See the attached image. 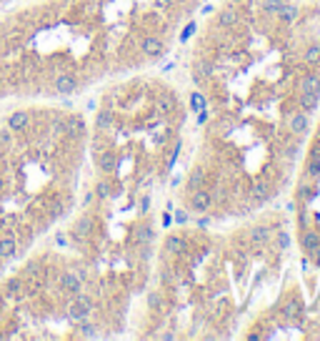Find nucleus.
<instances>
[{
    "label": "nucleus",
    "mask_w": 320,
    "mask_h": 341,
    "mask_svg": "<svg viewBox=\"0 0 320 341\" xmlns=\"http://www.w3.org/2000/svg\"><path fill=\"white\" fill-rule=\"evenodd\" d=\"M210 206H213V196L208 191H203V188H195L193 196H190V201H188V208L195 211V214H205Z\"/></svg>",
    "instance_id": "obj_1"
},
{
    "label": "nucleus",
    "mask_w": 320,
    "mask_h": 341,
    "mask_svg": "<svg viewBox=\"0 0 320 341\" xmlns=\"http://www.w3.org/2000/svg\"><path fill=\"white\" fill-rule=\"evenodd\" d=\"M308 125H310V118H308L305 111H295V113L288 116V128H290V133H295V136H303L308 130Z\"/></svg>",
    "instance_id": "obj_2"
},
{
    "label": "nucleus",
    "mask_w": 320,
    "mask_h": 341,
    "mask_svg": "<svg viewBox=\"0 0 320 341\" xmlns=\"http://www.w3.org/2000/svg\"><path fill=\"white\" fill-rule=\"evenodd\" d=\"M90 309H93V301H90L88 296H78V301H73V304L68 306V316L83 321L88 313H90Z\"/></svg>",
    "instance_id": "obj_3"
},
{
    "label": "nucleus",
    "mask_w": 320,
    "mask_h": 341,
    "mask_svg": "<svg viewBox=\"0 0 320 341\" xmlns=\"http://www.w3.org/2000/svg\"><path fill=\"white\" fill-rule=\"evenodd\" d=\"M300 241H303L305 253L315 256V264H320V233H318V231H305Z\"/></svg>",
    "instance_id": "obj_4"
},
{
    "label": "nucleus",
    "mask_w": 320,
    "mask_h": 341,
    "mask_svg": "<svg viewBox=\"0 0 320 341\" xmlns=\"http://www.w3.org/2000/svg\"><path fill=\"white\" fill-rule=\"evenodd\" d=\"M140 50L146 53L148 58H160V56H163V50H165V45H163V40H160V38L148 35V38H143V43H140Z\"/></svg>",
    "instance_id": "obj_5"
},
{
    "label": "nucleus",
    "mask_w": 320,
    "mask_h": 341,
    "mask_svg": "<svg viewBox=\"0 0 320 341\" xmlns=\"http://www.w3.org/2000/svg\"><path fill=\"white\" fill-rule=\"evenodd\" d=\"M60 286L65 288V291H70V294H80V288H83V279L78 276V271H63L60 274Z\"/></svg>",
    "instance_id": "obj_6"
},
{
    "label": "nucleus",
    "mask_w": 320,
    "mask_h": 341,
    "mask_svg": "<svg viewBox=\"0 0 320 341\" xmlns=\"http://www.w3.org/2000/svg\"><path fill=\"white\" fill-rule=\"evenodd\" d=\"M55 91L63 93V95L75 93V91H78V78H75V75H70V73L58 75V78H55Z\"/></svg>",
    "instance_id": "obj_7"
},
{
    "label": "nucleus",
    "mask_w": 320,
    "mask_h": 341,
    "mask_svg": "<svg viewBox=\"0 0 320 341\" xmlns=\"http://www.w3.org/2000/svg\"><path fill=\"white\" fill-rule=\"evenodd\" d=\"M30 125V113L25 111H15L8 116V130H25Z\"/></svg>",
    "instance_id": "obj_8"
},
{
    "label": "nucleus",
    "mask_w": 320,
    "mask_h": 341,
    "mask_svg": "<svg viewBox=\"0 0 320 341\" xmlns=\"http://www.w3.org/2000/svg\"><path fill=\"white\" fill-rule=\"evenodd\" d=\"M15 251H18L15 236H13V233H5V236L0 239V258H13Z\"/></svg>",
    "instance_id": "obj_9"
},
{
    "label": "nucleus",
    "mask_w": 320,
    "mask_h": 341,
    "mask_svg": "<svg viewBox=\"0 0 320 341\" xmlns=\"http://www.w3.org/2000/svg\"><path fill=\"white\" fill-rule=\"evenodd\" d=\"M240 20V15H238V8L235 5H228V8H223L220 10V15H218V23H220V28H230Z\"/></svg>",
    "instance_id": "obj_10"
},
{
    "label": "nucleus",
    "mask_w": 320,
    "mask_h": 341,
    "mask_svg": "<svg viewBox=\"0 0 320 341\" xmlns=\"http://www.w3.org/2000/svg\"><path fill=\"white\" fill-rule=\"evenodd\" d=\"M270 236H273V231H270L268 226H255V228H250V233H248L250 244H255V246L268 244V241H270Z\"/></svg>",
    "instance_id": "obj_11"
},
{
    "label": "nucleus",
    "mask_w": 320,
    "mask_h": 341,
    "mask_svg": "<svg viewBox=\"0 0 320 341\" xmlns=\"http://www.w3.org/2000/svg\"><path fill=\"white\" fill-rule=\"evenodd\" d=\"M300 93H315V95H320V75H315V73L305 75V78L300 81Z\"/></svg>",
    "instance_id": "obj_12"
},
{
    "label": "nucleus",
    "mask_w": 320,
    "mask_h": 341,
    "mask_svg": "<svg viewBox=\"0 0 320 341\" xmlns=\"http://www.w3.org/2000/svg\"><path fill=\"white\" fill-rule=\"evenodd\" d=\"M318 103H320V95H315V93H300V98H298V106L305 113H313L318 108Z\"/></svg>",
    "instance_id": "obj_13"
},
{
    "label": "nucleus",
    "mask_w": 320,
    "mask_h": 341,
    "mask_svg": "<svg viewBox=\"0 0 320 341\" xmlns=\"http://www.w3.org/2000/svg\"><path fill=\"white\" fill-rule=\"evenodd\" d=\"M298 15H300V10H298L295 5H285V3H283V8H280V13H278L280 23H285V25H293V23L298 20Z\"/></svg>",
    "instance_id": "obj_14"
},
{
    "label": "nucleus",
    "mask_w": 320,
    "mask_h": 341,
    "mask_svg": "<svg viewBox=\"0 0 320 341\" xmlns=\"http://www.w3.org/2000/svg\"><path fill=\"white\" fill-rule=\"evenodd\" d=\"M65 133H68L70 138H80V136H83V121L75 118V116L65 118Z\"/></svg>",
    "instance_id": "obj_15"
},
{
    "label": "nucleus",
    "mask_w": 320,
    "mask_h": 341,
    "mask_svg": "<svg viewBox=\"0 0 320 341\" xmlns=\"http://www.w3.org/2000/svg\"><path fill=\"white\" fill-rule=\"evenodd\" d=\"M153 236H155V233H153V228H150V226H138V228H135V233H133V241H135L138 246H146V244L153 241Z\"/></svg>",
    "instance_id": "obj_16"
},
{
    "label": "nucleus",
    "mask_w": 320,
    "mask_h": 341,
    "mask_svg": "<svg viewBox=\"0 0 320 341\" xmlns=\"http://www.w3.org/2000/svg\"><path fill=\"white\" fill-rule=\"evenodd\" d=\"M165 248L170 251V253H185V248H188V244H185V239L183 236H168L165 239Z\"/></svg>",
    "instance_id": "obj_17"
},
{
    "label": "nucleus",
    "mask_w": 320,
    "mask_h": 341,
    "mask_svg": "<svg viewBox=\"0 0 320 341\" xmlns=\"http://www.w3.org/2000/svg\"><path fill=\"white\" fill-rule=\"evenodd\" d=\"M205 183V171L203 168H193L188 176V188H203Z\"/></svg>",
    "instance_id": "obj_18"
},
{
    "label": "nucleus",
    "mask_w": 320,
    "mask_h": 341,
    "mask_svg": "<svg viewBox=\"0 0 320 341\" xmlns=\"http://www.w3.org/2000/svg\"><path fill=\"white\" fill-rule=\"evenodd\" d=\"M268 193H270V191H268V183H265V181H258V183H253V188H250V198H253V201H265Z\"/></svg>",
    "instance_id": "obj_19"
},
{
    "label": "nucleus",
    "mask_w": 320,
    "mask_h": 341,
    "mask_svg": "<svg viewBox=\"0 0 320 341\" xmlns=\"http://www.w3.org/2000/svg\"><path fill=\"white\" fill-rule=\"evenodd\" d=\"M98 161H100V171H103V173H110V171L115 168V155L110 153V151L100 153L98 155Z\"/></svg>",
    "instance_id": "obj_20"
},
{
    "label": "nucleus",
    "mask_w": 320,
    "mask_h": 341,
    "mask_svg": "<svg viewBox=\"0 0 320 341\" xmlns=\"http://www.w3.org/2000/svg\"><path fill=\"white\" fill-rule=\"evenodd\" d=\"M110 125H113V113L110 111H100L98 118H95V128L98 130H108Z\"/></svg>",
    "instance_id": "obj_21"
},
{
    "label": "nucleus",
    "mask_w": 320,
    "mask_h": 341,
    "mask_svg": "<svg viewBox=\"0 0 320 341\" xmlns=\"http://www.w3.org/2000/svg\"><path fill=\"white\" fill-rule=\"evenodd\" d=\"M280 8H283V0H263V10H265V15H270V18H278Z\"/></svg>",
    "instance_id": "obj_22"
},
{
    "label": "nucleus",
    "mask_w": 320,
    "mask_h": 341,
    "mask_svg": "<svg viewBox=\"0 0 320 341\" xmlns=\"http://www.w3.org/2000/svg\"><path fill=\"white\" fill-rule=\"evenodd\" d=\"M283 313H285V319L298 321V319H300V313H303V309H300V301H288V304H285V309H283Z\"/></svg>",
    "instance_id": "obj_23"
},
{
    "label": "nucleus",
    "mask_w": 320,
    "mask_h": 341,
    "mask_svg": "<svg viewBox=\"0 0 320 341\" xmlns=\"http://www.w3.org/2000/svg\"><path fill=\"white\" fill-rule=\"evenodd\" d=\"M305 178H308V181H318L320 178V161H315V158L308 161V166H305Z\"/></svg>",
    "instance_id": "obj_24"
},
{
    "label": "nucleus",
    "mask_w": 320,
    "mask_h": 341,
    "mask_svg": "<svg viewBox=\"0 0 320 341\" xmlns=\"http://www.w3.org/2000/svg\"><path fill=\"white\" fill-rule=\"evenodd\" d=\"M305 63L318 65L320 63V45H308V48H305Z\"/></svg>",
    "instance_id": "obj_25"
},
{
    "label": "nucleus",
    "mask_w": 320,
    "mask_h": 341,
    "mask_svg": "<svg viewBox=\"0 0 320 341\" xmlns=\"http://www.w3.org/2000/svg\"><path fill=\"white\" fill-rule=\"evenodd\" d=\"M155 111H158V113H170V111H173V98H170V95H160Z\"/></svg>",
    "instance_id": "obj_26"
},
{
    "label": "nucleus",
    "mask_w": 320,
    "mask_h": 341,
    "mask_svg": "<svg viewBox=\"0 0 320 341\" xmlns=\"http://www.w3.org/2000/svg\"><path fill=\"white\" fill-rule=\"evenodd\" d=\"M203 108H205V98H203V95L198 93V91H195V93H190V111H198V113H200Z\"/></svg>",
    "instance_id": "obj_27"
},
{
    "label": "nucleus",
    "mask_w": 320,
    "mask_h": 341,
    "mask_svg": "<svg viewBox=\"0 0 320 341\" xmlns=\"http://www.w3.org/2000/svg\"><path fill=\"white\" fill-rule=\"evenodd\" d=\"M95 329H98L95 324H83L78 336H80V339H95V336H98V331H95Z\"/></svg>",
    "instance_id": "obj_28"
},
{
    "label": "nucleus",
    "mask_w": 320,
    "mask_h": 341,
    "mask_svg": "<svg viewBox=\"0 0 320 341\" xmlns=\"http://www.w3.org/2000/svg\"><path fill=\"white\" fill-rule=\"evenodd\" d=\"M85 233H88V221L83 218V221H80V223L75 226V231H73L70 236H73L75 241H83V239H85Z\"/></svg>",
    "instance_id": "obj_29"
},
{
    "label": "nucleus",
    "mask_w": 320,
    "mask_h": 341,
    "mask_svg": "<svg viewBox=\"0 0 320 341\" xmlns=\"http://www.w3.org/2000/svg\"><path fill=\"white\" fill-rule=\"evenodd\" d=\"M148 306L153 311H160V306H163V299H160V294L158 291H153L150 296H148Z\"/></svg>",
    "instance_id": "obj_30"
},
{
    "label": "nucleus",
    "mask_w": 320,
    "mask_h": 341,
    "mask_svg": "<svg viewBox=\"0 0 320 341\" xmlns=\"http://www.w3.org/2000/svg\"><path fill=\"white\" fill-rule=\"evenodd\" d=\"M5 294L8 296H13V294H20V281L18 279H10L8 283H5Z\"/></svg>",
    "instance_id": "obj_31"
},
{
    "label": "nucleus",
    "mask_w": 320,
    "mask_h": 341,
    "mask_svg": "<svg viewBox=\"0 0 320 341\" xmlns=\"http://www.w3.org/2000/svg\"><path fill=\"white\" fill-rule=\"evenodd\" d=\"M288 246H290V236H288L285 231H280V233H278V248H280V251H285Z\"/></svg>",
    "instance_id": "obj_32"
},
{
    "label": "nucleus",
    "mask_w": 320,
    "mask_h": 341,
    "mask_svg": "<svg viewBox=\"0 0 320 341\" xmlns=\"http://www.w3.org/2000/svg\"><path fill=\"white\" fill-rule=\"evenodd\" d=\"M50 128H53V133H55V136H60V133H65V121H63V118H53Z\"/></svg>",
    "instance_id": "obj_33"
},
{
    "label": "nucleus",
    "mask_w": 320,
    "mask_h": 341,
    "mask_svg": "<svg viewBox=\"0 0 320 341\" xmlns=\"http://www.w3.org/2000/svg\"><path fill=\"white\" fill-rule=\"evenodd\" d=\"M198 73H200L203 78H210V75H213V65H210V63H198Z\"/></svg>",
    "instance_id": "obj_34"
},
{
    "label": "nucleus",
    "mask_w": 320,
    "mask_h": 341,
    "mask_svg": "<svg viewBox=\"0 0 320 341\" xmlns=\"http://www.w3.org/2000/svg\"><path fill=\"white\" fill-rule=\"evenodd\" d=\"M98 196H100V198H108V196H110V186H108V183H98Z\"/></svg>",
    "instance_id": "obj_35"
},
{
    "label": "nucleus",
    "mask_w": 320,
    "mask_h": 341,
    "mask_svg": "<svg viewBox=\"0 0 320 341\" xmlns=\"http://www.w3.org/2000/svg\"><path fill=\"white\" fill-rule=\"evenodd\" d=\"M310 158H315V161H320V136H318V141L313 143V148H310Z\"/></svg>",
    "instance_id": "obj_36"
},
{
    "label": "nucleus",
    "mask_w": 320,
    "mask_h": 341,
    "mask_svg": "<svg viewBox=\"0 0 320 341\" xmlns=\"http://www.w3.org/2000/svg\"><path fill=\"white\" fill-rule=\"evenodd\" d=\"M153 141H155V143H163V141H165V128H158V130L153 133Z\"/></svg>",
    "instance_id": "obj_37"
},
{
    "label": "nucleus",
    "mask_w": 320,
    "mask_h": 341,
    "mask_svg": "<svg viewBox=\"0 0 320 341\" xmlns=\"http://www.w3.org/2000/svg\"><path fill=\"white\" fill-rule=\"evenodd\" d=\"M193 33H195V23H190V25H188V28L183 31V35H180V40H188V38H190Z\"/></svg>",
    "instance_id": "obj_38"
},
{
    "label": "nucleus",
    "mask_w": 320,
    "mask_h": 341,
    "mask_svg": "<svg viewBox=\"0 0 320 341\" xmlns=\"http://www.w3.org/2000/svg\"><path fill=\"white\" fill-rule=\"evenodd\" d=\"M300 196H305V198H313V196H315V188L300 186Z\"/></svg>",
    "instance_id": "obj_39"
},
{
    "label": "nucleus",
    "mask_w": 320,
    "mask_h": 341,
    "mask_svg": "<svg viewBox=\"0 0 320 341\" xmlns=\"http://www.w3.org/2000/svg\"><path fill=\"white\" fill-rule=\"evenodd\" d=\"M175 221H178V223H185V221H188V214H185V211H178V214H175Z\"/></svg>",
    "instance_id": "obj_40"
},
{
    "label": "nucleus",
    "mask_w": 320,
    "mask_h": 341,
    "mask_svg": "<svg viewBox=\"0 0 320 341\" xmlns=\"http://www.w3.org/2000/svg\"><path fill=\"white\" fill-rule=\"evenodd\" d=\"M148 206H150V198H148V196H146V198L140 201V211H143V214H146V211H148Z\"/></svg>",
    "instance_id": "obj_41"
},
{
    "label": "nucleus",
    "mask_w": 320,
    "mask_h": 341,
    "mask_svg": "<svg viewBox=\"0 0 320 341\" xmlns=\"http://www.w3.org/2000/svg\"><path fill=\"white\" fill-rule=\"evenodd\" d=\"M163 226H165V228L170 226V214H163Z\"/></svg>",
    "instance_id": "obj_42"
},
{
    "label": "nucleus",
    "mask_w": 320,
    "mask_h": 341,
    "mask_svg": "<svg viewBox=\"0 0 320 341\" xmlns=\"http://www.w3.org/2000/svg\"><path fill=\"white\" fill-rule=\"evenodd\" d=\"M168 3H170V0H158V5H160V8H165Z\"/></svg>",
    "instance_id": "obj_43"
},
{
    "label": "nucleus",
    "mask_w": 320,
    "mask_h": 341,
    "mask_svg": "<svg viewBox=\"0 0 320 341\" xmlns=\"http://www.w3.org/2000/svg\"><path fill=\"white\" fill-rule=\"evenodd\" d=\"M238 3H243V0H230V5H238Z\"/></svg>",
    "instance_id": "obj_44"
},
{
    "label": "nucleus",
    "mask_w": 320,
    "mask_h": 341,
    "mask_svg": "<svg viewBox=\"0 0 320 341\" xmlns=\"http://www.w3.org/2000/svg\"><path fill=\"white\" fill-rule=\"evenodd\" d=\"M0 91H3V75H0Z\"/></svg>",
    "instance_id": "obj_45"
},
{
    "label": "nucleus",
    "mask_w": 320,
    "mask_h": 341,
    "mask_svg": "<svg viewBox=\"0 0 320 341\" xmlns=\"http://www.w3.org/2000/svg\"><path fill=\"white\" fill-rule=\"evenodd\" d=\"M0 188H3V178H0Z\"/></svg>",
    "instance_id": "obj_46"
},
{
    "label": "nucleus",
    "mask_w": 320,
    "mask_h": 341,
    "mask_svg": "<svg viewBox=\"0 0 320 341\" xmlns=\"http://www.w3.org/2000/svg\"><path fill=\"white\" fill-rule=\"evenodd\" d=\"M70 3H78V0H70Z\"/></svg>",
    "instance_id": "obj_47"
},
{
    "label": "nucleus",
    "mask_w": 320,
    "mask_h": 341,
    "mask_svg": "<svg viewBox=\"0 0 320 341\" xmlns=\"http://www.w3.org/2000/svg\"><path fill=\"white\" fill-rule=\"evenodd\" d=\"M0 321H3V319H0Z\"/></svg>",
    "instance_id": "obj_48"
}]
</instances>
